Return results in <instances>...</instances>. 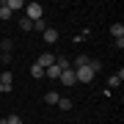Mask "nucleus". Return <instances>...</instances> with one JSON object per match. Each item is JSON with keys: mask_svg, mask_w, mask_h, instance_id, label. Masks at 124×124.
Instances as JSON below:
<instances>
[{"mask_svg": "<svg viewBox=\"0 0 124 124\" xmlns=\"http://www.w3.org/2000/svg\"><path fill=\"white\" fill-rule=\"evenodd\" d=\"M44 17V6L41 3H25V19H31V22H36V19Z\"/></svg>", "mask_w": 124, "mask_h": 124, "instance_id": "obj_1", "label": "nucleus"}, {"mask_svg": "<svg viewBox=\"0 0 124 124\" xmlns=\"http://www.w3.org/2000/svg\"><path fill=\"white\" fill-rule=\"evenodd\" d=\"M88 63H91V61H88ZM94 75H97V72H94L91 66H80V69H75L77 83H91V80H94Z\"/></svg>", "mask_w": 124, "mask_h": 124, "instance_id": "obj_2", "label": "nucleus"}, {"mask_svg": "<svg viewBox=\"0 0 124 124\" xmlns=\"http://www.w3.org/2000/svg\"><path fill=\"white\" fill-rule=\"evenodd\" d=\"M58 80H61V83L66 85V88H72V85L77 83V77H75V69H63V72H61V77H58Z\"/></svg>", "mask_w": 124, "mask_h": 124, "instance_id": "obj_3", "label": "nucleus"}, {"mask_svg": "<svg viewBox=\"0 0 124 124\" xmlns=\"http://www.w3.org/2000/svg\"><path fill=\"white\" fill-rule=\"evenodd\" d=\"M0 85H3V91H11V85H14V75H11V72L0 69Z\"/></svg>", "mask_w": 124, "mask_h": 124, "instance_id": "obj_4", "label": "nucleus"}, {"mask_svg": "<svg viewBox=\"0 0 124 124\" xmlns=\"http://www.w3.org/2000/svg\"><path fill=\"white\" fill-rule=\"evenodd\" d=\"M36 63H39L41 69H47V66H53V63H55V55H53V53H41Z\"/></svg>", "mask_w": 124, "mask_h": 124, "instance_id": "obj_5", "label": "nucleus"}, {"mask_svg": "<svg viewBox=\"0 0 124 124\" xmlns=\"http://www.w3.org/2000/svg\"><path fill=\"white\" fill-rule=\"evenodd\" d=\"M41 36H44V41H47V44H55V41H58V36H61V33H58L55 28H47V31L41 33Z\"/></svg>", "mask_w": 124, "mask_h": 124, "instance_id": "obj_6", "label": "nucleus"}, {"mask_svg": "<svg viewBox=\"0 0 124 124\" xmlns=\"http://www.w3.org/2000/svg\"><path fill=\"white\" fill-rule=\"evenodd\" d=\"M121 80H124V72H116V75L108 77V88H116V85H121Z\"/></svg>", "mask_w": 124, "mask_h": 124, "instance_id": "obj_7", "label": "nucleus"}, {"mask_svg": "<svg viewBox=\"0 0 124 124\" xmlns=\"http://www.w3.org/2000/svg\"><path fill=\"white\" fill-rule=\"evenodd\" d=\"M110 36H113V39H124V25H121V22L110 25Z\"/></svg>", "mask_w": 124, "mask_h": 124, "instance_id": "obj_8", "label": "nucleus"}, {"mask_svg": "<svg viewBox=\"0 0 124 124\" xmlns=\"http://www.w3.org/2000/svg\"><path fill=\"white\" fill-rule=\"evenodd\" d=\"M44 77H50V80H58V77H61V69H58L55 63H53V66H47V69H44Z\"/></svg>", "mask_w": 124, "mask_h": 124, "instance_id": "obj_9", "label": "nucleus"}, {"mask_svg": "<svg viewBox=\"0 0 124 124\" xmlns=\"http://www.w3.org/2000/svg\"><path fill=\"white\" fill-rule=\"evenodd\" d=\"M6 6H8V11H19V8H25V0H6Z\"/></svg>", "mask_w": 124, "mask_h": 124, "instance_id": "obj_10", "label": "nucleus"}, {"mask_svg": "<svg viewBox=\"0 0 124 124\" xmlns=\"http://www.w3.org/2000/svg\"><path fill=\"white\" fill-rule=\"evenodd\" d=\"M58 99H61L58 91H47V94H44V102H47V105H58Z\"/></svg>", "mask_w": 124, "mask_h": 124, "instance_id": "obj_11", "label": "nucleus"}, {"mask_svg": "<svg viewBox=\"0 0 124 124\" xmlns=\"http://www.w3.org/2000/svg\"><path fill=\"white\" fill-rule=\"evenodd\" d=\"M14 17V14L8 11V6H6V0H3V3H0V22H6V19H11Z\"/></svg>", "mask_w": 124, "mask_h": 124, "instance_id": "obj_12", "label": "nucleus"}, {"mask_svg": "<svg viewBox=\"0 0 124 124\" xmlns=\"http://www.w3.org/2000/svg\"><path fill=\"white\" fill-rule=\"evenodd\" d=\"M58 110H63V113H66V110H72V99H66V97H61V99H58Z\"/></svg>", "mask_w": 124, "mask_h": 124, "instance_id": "obj_13", "label": "nucleus"}, {"mask_svg": "<svg viewBox=\"0 0 124 124\" xmlns=\"http://www.w3.org/2000/svg\"><path fill=\"white\" fill-rule=\"evenodd\" d=\"M88 61H91L88 55H77V58H75V69H80V66H88Z\"/></svg>", "mask_w": 124, "mask_h": 124, "instance_id": "obj_14", "label": "nucleus"}, {"mask_svg": "<svg viewBox=\"0 0 124 124\" xmlns=\"http://www.w3.org/2000/svg\"><path fill=\"white\" fill-rule=\"evenodd\" d=\"M47 28H50V25L44 22V17H41V19H36V22H33V31H41V33H44Z\"/></svg>", "mask_w": 124, "mask_h": 124, "instance_id": "obj_15", "label": "nucleus"}, {"mask_svg": "<svg viewBox=\"0 0 124 124\" xmlns=\"http://www.w3.org/2000/svg\"><path fill=\"white\" fill-rule=\"evenodd\" d=\"M31 77H44V69H41L39 63H33L31 66Z\"/></svg>", "mask_w": 124, "mask_h": 124, "instance_id": "obj_16", "label": "nucleus"}, {"mask_svg": "<svg viewBox=\"0 0 124 124\" xmlns=\"http://www.w3.org/2000/svg\"><path fill=\"white\" fill-rule=\"evenodd\" d=\"M19 31H33V22H31V19H19Z\"/></svg>", "mask_w": 124, "mask_h": 124, "instance_id": "obj_17", "label": "nucleus"}, {"mask_svg": "<svg viewBox=\"0 0 124 124\" xmlns=\"http://www.w3.org/2000/svg\"><path fill=\"white\" fill-rule=\"evenodd\" d=\"M0 50H3V53H8V55H11V41H8V39H3V41H0Z\"/></svg>", "mask_w": 124, "mask_h": 124, "instance_id": "obj_18", "label": "nucleus"}, {"mask_svg": "<svg viewBox=\"0 0 124 124\" xmlns=\"http://www.w3.org/2000/svg\"><path fill=\"white\" fill-rule=\"evenodd\" d=\"M6 124H22V116L14 113V116H8V119H6Z\"/></svg>", "mask_w": 124, "mask_h": 124, "instance_id": "obj_19", "label": "nucleus"}, {"mask_svg": "<svg viewBox=\"0 0 124 124\" xmlns=\"http://www.w3.org/2000/svg\"><path fill=\"white\" fill-rule=\"evenodd\" d=\"M88 66H91L94 72H99V69H102V61H94V58H91V63H88Z\"/></svg>", "mask_w": 124, "mask_h": 124, "instance_id": "obj_20", "label": "nucleus"}, {"mask_svg": "<svg viewBox=\"0 0 124 124\" xmlns=\"http://www.w3.org/2000/svg\"><path fill=\"white\" fill-rule=\"evenodd\" d=\"M0 124H6V119H0Z\"/></svg>", "mask_w": 124, "mask_h": 124, "instance_id": "obj_21", "label": "nucleus"}, {"mask_svg": "<svg viewBox=\"0 0 124 124\" xmlns=\"http://www.w3.org/2000/svg\"><path fill=\"white\" fill-rule=\"evenodd\" d=\"M0 94H3V85H0Z\"/></svg>", "mask_w": 124, "mask_h": 124, "instance_id": "obj_22", "label": "nucleus"}]
</instances>
